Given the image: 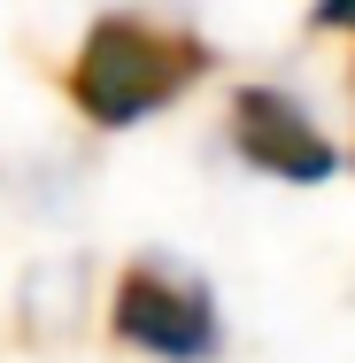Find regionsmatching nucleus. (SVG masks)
<instances>
[{"label":"nucleus","mask_w":355,"mask_h":363,"mask_svg":"<svg viewBox=\"0 0 355 363\" xmlns=\"http://www.w3.org/2000/svg\"><path fill=\"white\" fill-rule=\"evenodd\" d=\"M209 62L216 55L201 31L140 16V8H108L85 23L70 70H62V93L93 132H132L147 116H162L178 93H193L209 77Z\"/></svg>","instance_id":"1"},{"label":"nucleus","mask_w":355,"mask_h":363,"mask_svg":"<svg viewBox=\"0 0 355 363\" xmlns=\"http://www.w3.org/2000/svg\"><path fill=\"white\" fill-rule=\"evenodd\" d=\"M108 340L140 348L154 363H216L224 348V317H216L209 279L162 263V255H132L108 286Z\"/></svg>","instance_id":"2"},{"label":"nucleus","mask_w":355,"mask_h":363,"mask_svg":"<svg viewBox=\"0 0 355 363\" xmlns=\"http://www.w3.org/2000/svg\"><path fill=\"white\" fill-rule=\"evenodd\" d=\"M224 132H232V155L263 178H286V186H325L340 170V147L332 132L309 116L301 93L286 85H240L232 108H224Z\"/></svg>","instance_id":"3"},{"label":"nucleus","mask_w":355,"mask_h":363,"mask_svg":"<svg viewBox=\"0 0 355 363\" xmlns=\"http://www.w3.org/2000/svg\"><path fill=\"white\" fill-rule=\"evenodd\" d=\"M309 31H348L355 39V0H317L309 8Z\"/></svg>","instance_id":"4"}]
</instances>
